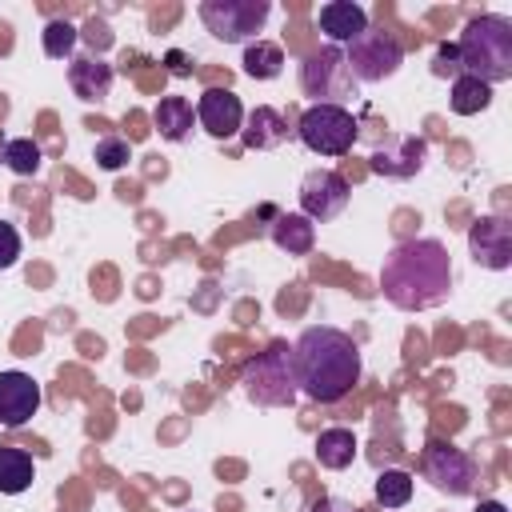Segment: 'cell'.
<instances>
[{
    "label": "cell",
    "instance_id": "1",
    "mask_svg": "<svg viewBox=\"0 0 512 512\" xmlns=\"http://www.w3.org/2000/svg\"><path fill=\"white\" fill-rule=\"evenodd\" d=\"M292 364L300 392L316 404H336L360 384V344L332 324L304 328L292 344Z\"/></svg>",
    "mask_w": 512,
    "mask_h": 512
},
{
    "label": "cell",
    "instance_id": "2",
    "mask_svg": "<svg viewBox=\"0 0 512 512\" xmlns=\"http://www.w3.org/2000/svg\"><path fill=\"white\" fill-rule=\"evenodd\" d=\"M380 292L400 312H424L448 300L452 260L440 240H404L384 256Z\"/></svg>",
    "mask_w": 512,
    "mask_h": 512
},
{
    "label": "cell",
    "instance_id": "3",
    "mask_svg": "<svg viewBox=\"0 0 512 512\" xmlns=\"http://www.w3.org/2000/svg\"><path fill=\"white\" fill-rule=\"evenodd\" d=\"M456 52H460L464 76H476L488 88L500 80H512V20L496 12L468 20L456 40Z\"/></svg>",
    "mask_w": 512,
    "mask_h": 512
},
{
    "label": "cell",
    "instance_id": "4",
    "mask_svg": "<svg viewBox=\"0 0 512 512\" xmlns=\"http://www.w3.org/2000/svg\"><path fill=\"white\" fill-rule=\"evenodd\" d=\"M240 388L252 404L260 408H288L296 404L300 396V384H296V364H292V348L284 340L268 344L264 352H256L244 372H240Z\"/></svg>",
    "mask_w": 512,
    "mask_h": 512
},
{
    "label": "cell",
    "instance_id": "5",
    "mask_svg": "<svg viewBox=\"0 0 512 512\" xmlns=\"http://www.w3.org/2000/svg\"><path fill=\"white\" fill-rule=\"evenodd\" d=\"M300 88H304V96H312L316 104H336V108H344V100H352L360 84H356V76H352V68H348L344 48L324 44V48H316V52L300 64Z\"/></svg>",
    "mask_w": 512,
    "mask_h": 512
},
{
    "label": "cell",
    "instance_id": "6",
    "mask_svg": "<svg viewBox=\"0 0 512 512\" xmlns=\"http://www.w3.org/2000/svg\"><path fill=\"white\" fill-rule=\"evenodd\" d=\"M296 136L308 152L316 156H344L356 140H360V120L348 112V108H336V104H312L300 124H296Z\"/></svg>",
    "mask_w": 512,
    "mask_h": 512
},
{
    "label": "cell",
    "instance_id": "7",
    "mask_svg": "<svg viewBox=\"0 0 512 512\" xmlns=\"http://www.w3.org/2000/svg\"><path fill=\"white\" fill-rule=\"evenodd\" d=\"M272 4L268 0H204L200 20L204 28L224 44H252V36L264 28Z\"/></svg>",
    "mask_w": 512,
    "mask_h": 512
},
{
    "label": "cell",
    "instance_id": "8",
    "mask_svg": "<svg viewBox=\"0 0 512 512\" xmlns=\"http://www.w3.org/2000/svg\"><path fill=\"white\" fill-rule=\"evenodd\" d=\"M344 56H348V68H352L356 84H380V80L396 76L400 64H404L400 44H396L388 32H380V28H364V32L348 44Z\"/></svg>",
    "mask_w": 512,
    "mask_h": 512
},
{
    "label": "cell",
    "instance_id": "9",
    "mask_svg": "<svg viewBox=\"0 0 512 512\" xmlns=\"http://www.w3.org/2000/svg\"><path fill=\"white\" fill-rule=\"evenodd\" d=\"M424 476L432 480L436 492H448V496H468L480 480V468L476 460L456 448V444H444V440H432L428 452H424Z\"/></svg>",
    "mask_w": 512,
    "mask_h": 512
},
{
    "label": "cell",
    "instance_id": "10",
    "mask_svg": "<svg viewBox=\"0 0 512 512\" xmlns=\"http://www.w3.org/2000/svg\"><path fill=\"white\" fill-rule=\"evenodd\" d=\"M348 180L332 168H312L304 180H300V216H308L312 224H328L336 220L344 208H348Z\"/></svg>",
    "mask_w": 512,
    "mask_h": 512
},
{
    "label": "cell",
    "instance_id": "11",
    "mask_svg": "<svg viewBox=\"0 0 512 512\" xmlns=\"http://www.w3.org/2000/svg\"><path fill=\"white\" fill-rule=\"evenodd\" d=\"M424 156H428V144H424V136L388 132V136H384V140L372 148L368 164H372V172H376V176L408 180V176H416V172L424 168Z\"/></svg>",
    "mask_w": 512,
    "mask_h": 512
},
{
    "label": "cell",
    "instance_id": "12",
    "mask_svg": "<svg viewBox=\"0 0 512 512\" xmlns=\"http://www.w3.org/2000/svg\"><path fill=\"white\" fill-rule=\"evenodd\" d=\"M468 252L480 268L504 272L512 264V224L504 216H480L468 228Z\"/></svg>",
    "mask_w": 512,
    "mask_h": 512
},
{
    "label": "cell",
    "instance_id": "13",
    "mask_svg": "<svg viewBox=\"0 0 512 512\" xmlns=\"http://www.w3.org/2000/svg\"><path fill=\"white\" fill-rule=\"evenodd\" d=\"M196 124L208 136H216V140L240 136V128H244V104H240V96L232 88H208V92H200V100H196Z\"/></svg>",
    "mask_w": 512,
    "mask_h": 512
},
{
    "label": "cell",
    "instance_id": "14",
    "mask_svg": "<svg viewBox=\"0 0 512 512\" xmlns=\"http://www.w3.org/2000/svg\"><path fill=\"white\" fill-rule=\"evenodd\" d=\"M40 412V384L28 372H0V424L20 428Z\"/></svg>",
    "mask_w": 512,
    "mask_h": 512
},
{
    "label": "cell",
    "instance_id": "15",
    "mask_svg": "<svg viewBox=\"0 0 512 512\" xmlns=\"http://www.w3.org/2000/svg\"><path fill=\"white\" fill-rule=\"evenodd\" d=\"M316 24H320V32L328 36V44L344 48V44H352V40L368 28V12H364L356 0H328V4L320 8Z\"/></svg>",
    "mask_w": 512,
    "mask_h": 512
},
{
    "label": "cell",
    "instance_id": "16",
    "mask_svg": "<svg viewBox=\"0 0 512 512\" xmlns=\"http://www.w3.org/2000/svg\"><path fill=\"white\" fill-rule=\"evenodd\" d=\"M288 136H292V128H288V120H284L276 108L256 104L252 112H244V128H240L244 148H252V152H272V148H280Z\"/></svg>",
    "mask_w": 512,
    "mask_h": 512
},
{
    "label": "cell",
    "instance_id": "17",
    "mask_svg": "<svg viewBox=\"0 0 512 512\" xmlns=\"http://www.w3.org/2000/svg\"><path fill=\"white\" fill-rule=\"evenodd\" d=\"M68 84L84 104H104L112 92V64H104L100 56H72Z\"/></svg>",
    "mask_w": 512,
    "mask_h": 512
},
{
    "label": "cell",
    "instance_id": "18",
    "mask_svg": "<svg viewBox=\"0 0 512 512\" xmlns=\"http://www.w3.org/2000/svg\"><path fill=\"white\" fill-rule=\"evenodd\" d=\"M272 244L288 256H308L316 244V224L300 212H276L272 220Z\"/></svg>",
    "mask_w": 512,
    "mask_h": 512
},
{
    "label": "cell",
    "instance_id": "19",
    "mask_svg": "<svg viewBox=\"0 0 512 512\" xmlns=\"http://www.w3.org/2000/svg\"><path fill=\"white\" fill-rule=\"evenodd\" d=\"M152 124L164 140L172 144H184L192 136V124H196V108L184 100V96H164L156 108H152Z\"/></svg>",
    "mask_w": 512,
    "mask_h": 512
},
{
    "label": "cell",
    "instance_id": "20",
    "mask_svg": "<svg viewBox=\"0 0 512 512\" xmlns=\"http://www.w3.org/2000/svg\"><path fill=\"white\" fill-rule=\"evenodd\" d=\"M316 460L320 468H332V472L348 468L356 460V436L348 428H324L316 436Z\"/></svg>",
    "mask_w": 512,
    "mask_h": 512
},
{
    "label": "cell",
    "instance_id": "21",
    "mask_svg": "<svg viewBox=\"0 0 512 512\" xmlns=\"http://www.w3.org/2000/svg\"><path fill=\"white\" fill-rule=\"evenodd\" d=\"M36 480V464L24 448H0V492L4 496H20L24 488H32Z\"/></svg>",
    "mask_w": 512,
    "mask_h": 512
},
{
    "label": "cell",
    "instance_id": "22",
    "mask_svg": "<svg viewBox=\"0 0 512 512\" xmlns=\"http://www.w3.org/2000/svg\"><path fill=\"white\" fill-rule=\"evenodd\" d=\"M284 68V48L272 40H252L244 48V76L252 80H276Z\"/></svg>",
    "mask_w": 512,
    "mask_h": 512
},
{
    "label": "cell",
    "instance_id": "23",
    "mask_svg": "<svg viewBox=\"0 0 512 512\" xmlns=\"http://www.w3.org/2000/svg\"><path fill=\"white\" fill-rule=\"evenodd\" d=\"M448 104H452L456 116H476V112H484L492 104V88L484 80H476V76H456L452 92H448Z\"/></svg>",
    "mask_w": 512,
    "mask_h": 512
},
{
    "label": "cell",
    "instance_id": "24",
    "mask_svg": "<svg viewBox=\"0 0 512 512\" xmlns=\"http://www.w3.org/2000/svg\"><path fill=\"white\" fill-rule=\"evenodd\" d=\"M40 160H44V152H40V144H36L32 136H12V140H4V164H8L16 176H36V172H40Z\"/></svg>",
    "mask_w": 512,
    "mask_h": 512
},
{
    "label": "cell",
    "instance_id": "25",
    "mask_svg": "<svg viewBox=\"0 0 512 512\" xmlns=\"http://www.w3.org/2000/svg\"><path fill=\"white\" fill-rule=\"evenodd\" d=\"M76 40H80V32L68 20H48L44 32H40V44H44V56L48 60H72Z\"/></svg>",
    "mask_w": 512,
    "mask_h": 512
},
{
    "label": "cell",
    "instance_id": "26",
    "mask_svg": "<svg viewBox=\"0 0 512 512\" xmlns=\"http://www.w3.org/2000/svg\"><path fill=\"white\" fill-rule=\"evenodd\" d=\"M376 500H380L384 508H404V504L412 500V476L400 472V468L380 472V476H376Z\"/></svg>",
    "mask_w": 512,
    "mask_h": 512
},
{
    "label": "cell",
    "instance_id": "27",
    "mask_svg": "<svg viewBox=\"0 0 512 512\" xmlns=\"http://www.w3.org/2000/svg\"><path fill=\"white\" fill-rule=\"evenodd\" d=\"M92 156H96V164L104 172H116V168H124L132 160V144L124 136H100L96 148H92Z\"/></svg>",
    "mask_w": 512,
    "mask_h": 512
},
{
    "label": "cell",
    "instance_id": "28",
    "mask_svg": "<svg viewBox=\"0 0 512 512\" xmlns=\"http://www.w3.org/2000/svg\"><path fill=\"white\" fill-rule=\"evenodd\" d=\"M432 76H464V68H460V52H456V44H440L436 48V60H432Z\"/></svg>",
    "mask_w": 512,
    "mask_h": 512
},
{
    "label": "cell",
    "instance_id": "29",
    "mask_svg": "<svg viewBox=\"0 0 512 512\" xmlns=\"http://www.w3.org/2000/svg\"><path fill=\"white\" fill-rule=\"evenodd\" d=\"M16 260H20V232L8 220H0V268H12Z\"/></svg>",
    "mask_w": 512,
    "mask_h": 512
},
{
    "label": "cell",
    "instance_id": "30",
    "mask_svg": "<svg viewBox=\"0 0 512 512\" xmlns=\"http://www.w3.org/2000/svg\"><path fill=\"white\" fill-rule=\"evenodd\" d=\"M84 36L92 40V48H108V44H112V32H108L104 20H88V24H84Z\"/></svg>",
    "mask_w": 512,
    "mask_h": 512
},
{
    "label": "cell",
    "instance_id": "31",
    "mask_svg": "<svg viewBox=\"0 0 512 512\" xmlns=\"http://www.w3.org/2000/svg\"><path fill=\"white\" fill-rule=\"evenodd\" d=\"M312 512H360V508L352 500H344V496H320L312 504Z\"/></svg>",
    "mask_w": 512,
    "mask_h": 512
},
{
    "label": "cell",
    "instance_id": "32",
    "mask_svg": "<svg viewBox=\"0 0 512 512\" xmlns=\"http://www.w3.org/2000/svg\"><path fill=\"white\" fill-rule=\"evenodd\" d=\"M168 68L176 76H188V64H184V52H168Z\"/></svg>",
    "mask_w": 512,
    "mask_h": 512
},
{
    "label": "cell",
    "instance_id": "33",
    "mask_svg": "<svg viewBox=\"0 0 512 512\" xmlns=\"http://www.w3.org/2000/svg\"><path fill=\"white\" fill-rule=\"evenodd\" d=\"M476 512H508V508H504L500 500H480V508H476Z\"/></svg>",
    "mask_w": 512,
    "mask_h": 512
},
{
    "label": "cell",
    "instance_id": "34",
    "mask_svg": "<svg viewBox=\"0 0 512 512\" xmlns=\"http://www.w3.org/2000/svg\"><path fill=\"white\" fill-rule=\"evenodd\" d=\"M0 164H4V140H0Z\"/></svg>",
    "mask_w": 512,
    "mask_h": 512
}]
</instances>
